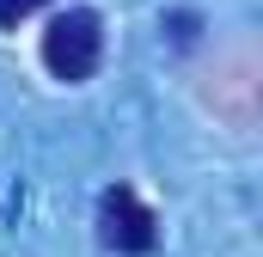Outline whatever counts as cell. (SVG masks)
I'll return each instance as SVG.
<instances>
[{
    "label": "cell",
    "mask_w": 263,
    "mask_h": 257,
    "mask_svg": "<svg viewBox=\"0 0 263 257\" xmlns=\"http://www.w3.org/2000/svg\"><path fill=\"white\" fill-rule=\"evenodd\" d=\"M98 239H104V251H117V257H147L159 245V214L141 202V190L110 184L98 196Z\"/></svg>",
    "instance_id": "2"
},
{
    "label": "cell",
    "mask_w": 263,
    "mask_h": 257,
    "mask_svg": "<svg viewBox=\"0 0 263 257\" xmlns=\"http://www.w3.org/2000/svg\"><path fill=\"white\" fill-rule=\"evenodd\" d=\"M37 6H49V0H0V31H12V25H25Z\"/></svg>",
    "instance_id": "3"
},
{
    "label": "cell",
    "mask_w": 263,
    "mask_h": 257,
    "mask_svg": "<svg viewBox=\"0 0 263 257\" xmlns=\"http://www.w3.org/2000/svg\"><path fill=\"white\" fill-rule=\"evenodd\" d=\"M104 62V19L92 12V6H67L49 19V31H43V67L62 80V86H80V80H92Z\"/></svg>",
    "instance_id": "1"
}]
</instances>
